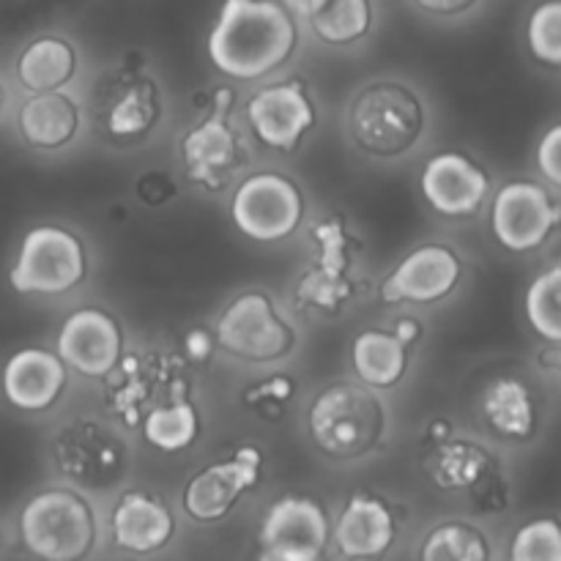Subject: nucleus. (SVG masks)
I'll return each mask as SVG.
<instances>
[{
    "instance_id": "1",
    "label": "nucleus",
    "mask_w": 561,
    "mask_h": 561,
    "mask_svg": "<svg viewBox=\"0 0 561 561\" xmlns=\"http://www.w3.org/2000/svg\"><path fill=\"white\" fill-rule=\"evenodd\" d=\"M206 49L219 75L263 80L294 58L299 25L277 0H225Z\"/></svg>"
},
{
    "instance_id": "2",
    "label": "nucleus",
    "mask_w": 561,
    "mask_h": 561,
    "mask_svg": "<svg viewBox=\"0 0 561 561\" xmlns=\"http://www.w3.org/2000/svg\"><path fill=\"white\" fill-rule=\"evenodd\" d=\"M392 416L378 389L367 383L337 381L312 398L307 433L321 455L337 463H356L387 444Z\"/></svg>"
},
{
    "instance_id": "3",
    "label": "nucleus",
    "mask_w": 561,
    "mask_h": 561,
    "mask_svg": "<svg viewBox=\"0 0 561 561\" xmlns=\"http://www.w3.org/2000/svg\"><path fill=\"white\" fill-rule=\"evenodd\" d=\"M427 131V104L414 85L381 77L359 88L348 107V135L359 151L376 159H400Z\"/></svg>"
},
{
    "instance_id": "4",
    "label": "nucleus",
    "mask_w": 561,
    "mask_h": 561,
    "mask_svg": "<svg viewBox=\"0 0 561 561\" xmlns=\"http://www.w3.org/2000/svg\"><path fill=\"white\" fill-rule=\"evenodd\" d=\"M20 537L38 559H82L96 546V513L82 493L69 488L42 491L22 507Z\"/></svg>"
},
{
    "instance_id": "5",
    "label": "nucleus",
    "mask_w": 561,
    "mask_h": 561,
    "mask_svg": "<svg viewBox=\"0 0 561 561\" xmlns=\"http://www.w3.org/2000/svg\"><path fill=\"white\" fill-rule=\"evenodd\" d=\"M316 261L296 283V301L307 312L334 318L356 299V241L340 217H321L310 228Z\"/></svg>"
},
{
    "instance_id": "6",
    "label": "nucleus",
    "mask_w": 561,
    "mask_h": 561,
    "mask_svg": "<svg viewBox=\"0 0 561 561\" xmlns=\"http://www.w3.org/2000/svg\"><path fill=\"white\" fill-rule=\"evenodd\" d=\"M214 340L225 354L241 362H279L296 348L299 334L263 290L236 296L214 327Z\"/></svg>"
},
{
    "instance_id": "7",
    "label": "nucleus",
    "mask_w": 561,
    "mask_h": 561,
    "mask_svg": "<svg viewBox=\"0 0 561 561\" xmlns=\"http://www.w3.org/2000/svg\"><path fill=\"white\" fill-rule=\"evenodd\" d=\"M88 274L85 244L58 225H38L22 239L9 283L16 294L60 296L75 290Z\"/></svg>"
},
{
    "instance_id": "8",
    "label": "nucleus",
    "mask_w": 561,
    "mask_h": 561,
    "mask_svg": "<svg viewBox=\"0 0 561 561\" xmlns=\"http://www.w3.org/2000/svg\"><path fill=\"white\" fill-rule=\"evenodd\" d=\"M236 102L233 88L219 85L211 96V107L181 137L179 153L184 173L201 190L219 192L228 186L236 170L244 164V142L230 121V107Z\"/></svg>"
},
{
    "instance_id": "9",
    "label": "nucleus",
    "mask_w": 561,
    "mask_h": 561,
    "mask_svg": "<svg viewBox=\"0 0 561 561\" xmlns=\"http://www.w3.org/2000/svg\"><path fill=\"white\" fill-rule=\"evenodd\" d=\"M230 219L247 239L274 244L294 236L305 222V195L283 173H252L230 197Z\"/></svg>"
},
{
    "instance_id": "10",
    "label": "nucleus",
    "mask_w": 561,
    "mask_h": 561,
    "mask_svg": "<svg viewBox=\"0 0 561 561\" xmlns=\"http://www.w3.org/2000/svg\"><path fill=\"white\" fill-rule=\"evenodd\" d=\"M261 480L263 449L241 444L228 458L203 466L184 485L181 504L195 524H219L239 507L252 488L261 485Z\"/></svg>"
},
{
    "instance_id": "11",
    "label": "nucleus",
    "mask_w": 561,
    "mask_h": 561,
    "mask_svg": "<svg viewBox=\"0 0 561 561\" xmlns=\"http://www.w3.org/2000/svg\"><path fill=\"white\" fill-rule=\"evenodd\" d=\"M332 526L329 515L316 499L283 496L263 515L257 542L263 559L277 561H316L327 553Z\"/></svg>"
},
{
    "instance_id": "12",
    "label": "nucleus",
    "mask_w": 561,
    "mask_h": 561,
    "mask_svg": "<svg viewBox=\"0 0 561 561\" xmlns=\"http://www.w3.org/2000/svg\"><path fill=\"white\" fill-rule=\"evenodd\" d=\"M244 113L252 135L266 148L283 153L296 151L318 124V107L301 80L257 88L247 102Z\"/></svg>"
},
{
    "instance_id": "13",
    "label": "nucleus",
    "mask_w": 561,
    "mask_h": 561,
    "mask_svg": "<svg viewBox=\"0 0 561 561\" xmlns=\"http://www.w3.org/2000/svg\"><path fill=\"white\" fill-rule=\"evenodd\" d=\"M107 405L113 416H118L126 427L140 425L142 416L153 409V405L164 403L159 394H179L184 389H173L184 383L181 378L179 362L168 359L162 354H124L113 373L107 376Z\"/></svg>"
},
{
    "instance_id": "14",
    "label": "nucleus",
    "mask_w": 561,
    "mask_h": 561,
    "mask_svg": "<svg viewBox=\"0 0 561 561\" xmlns=\"http://www.w3.org/2000/svg\"><path fill=\"white\" fill-rule=\"evenodd\" d=\"M55 354L82 378H107L124 359V329L99 307L75 310L60 327Z\"/></svg>"
},
{
    "instance_id": "15",
    "label": "nucleus",
    "mask_w": 561,
    "mask_h": 561,
    "mask_svg": "<svg viewBox=\"0 0 561 561\" xmlns=\"http://www.w3.org/2000/svg\"><path fill=\"white\" fill-rule=\"evenodd\" d=\"M463 279V263L447 244H422L411 250L381 283L387 305H436Z\"/></svg>"
},
{
    "instance_id": "16",
    "label": "nucleus",
    "mask_w": 561,
    "mask_h": 561,
    "mask_svg": "<svg viewBox=\"0 0 561 561\" xmlns=\"http://www.w3.org/2000/svg\"><path fill=\"white\" fill-rule=\"evenodd\" d=\"M559 211L542 186L529 181H513L502 186L493 201L491 225L499 244L510 252H529L548 239Z\"/></svg>"
},
{
    "instance_id": "17",
    "label": "nucleus",
    "mask_w": 561,
    "mask_h": 561,
    "mask_svg": "<svg viewBox=\"0 0 561 561\" xmlns=\"http://www.w3.org/2000/svg\"><path fill=\"white\" fill-rule=\"evenodd\" d=\"M55 460L77 485L102 488L121 477L126 449L107 427L96 422H75L55 438Z\"/></svg>"
},
{
    "instance_id": "18",
    "label": "nucleus",
    "mask_w": 561,
    "mask_h": 561,
    "mask_svg": "<svg viewBox=\"0 0 561 561\" xmlns=\"http://www.w3.org/2000/svg\"><path fill=\"white\" fill-rule=\"evenodd\" d=\"M422 197L442 217H469L485 203L491 181L485 170L458 151H438L420 175Z\"/></svg>"
},
{
    "instance_id": "19",
    "label": "nucleus",
    "mask_w": 561,
    "mask_h": 561,
    "mask_svg": "<svg viewBox=\"0 0 561 561\" xmlns=\"http://www.w3.org/2000/svg\"><path fill=\"white\" fill-rule=\"evenodd\" d=\"M69 367L58 354L44 348H22L5 362L3 394L20 411H47L64 398Z\"/></svg>"
},
{
    "instance_id": "20",
    "label": "nucleus",
    "mask_w": 561,
    "mask_h": 561,
    "mask_svg": "<svg viewBox=\"0 0 561 561\" xmlns=\"http://www.w3.org/2000/svg\"><path fill=\"white\" fill-rule=\"evenodd\" d=\"M398 540V518L383 499L354 493L334 524V546L348 559L383 557Z\"/></svg>"
},
{
    "instance_id": "21",
    "label": "nucleus",
    "mask_w": 561,
    "mask_h": 561,
    "mask_svg": "<svg viewBox=\"0 0 561 561\" xmlns=\"http://www.w3.org/2000/svg\"><path fill=\"white\" fill-rule=\"evenodd\" d=\"M173 513L157 496L142 491H126L110 513V537L113 546L126 553L148 557L173 540Z\"/></svg>"
},
{
    "instance_id": "22",
    "label": "nucleus",
    "mask_w": 561,
    "mask_h": 561,
    "mask_svg": "<svg viewBox=\"0 0 561 561\" xmlns=\"http://www.w3.org/2000/svg\"><path fill=\"white\" fill-rule=\"evenodd\" d=\"M164 102L162 91L151 77H129L110 96L102 115V131L115 146H137L157 131L162 124Z\"/></svg>"
},
{
    "instance_id": "23",
    "label": "nucleus",
    "mask_w": 561,
    "mask_h": 561,
    "mask_svg": "<svg viewBox=\"0 0 561 561\" xmlns=\"http://www.w3.org/2000/svg\"><path fill=\"white\" fill-rule=\"evenodd\" d=\"M22 140L38 151H58L77 140L82 129V110L75 93L66 88L33 93L20 107Z\"/></svg>"
},
{
    "instance_id": "24",
    "label": "nucleus",
    "mask_w": 561,
    "mask_h": 561,
    "mask_svg": "<svg viewBox=\"0 0 561 561\" xmlns=\"http://www.w3.org/2000/svg\"><path fill=\"white\" fill-rule=\"evenodd\" d=\"M411 365V345L400 343L389 329H365L351 343V370L356 381L373 389H394Z\"/></svg>"
},
{
    "instance_id": "25",
    "label": "nucleus",
    "mask_w": 561,
    "mask_h": 561,
    "mask_svg": "<svg viewBox=\"0 0 561 561\" xmlns=\"http://www.w3.org/2000/svg\"><path fill=\"white\" fill-rule=\"evenodd\" d=\"M77 66H80V55L69 38L38 36L22 49L20 60H16V77H20L22 88H27L31 93L55 91L75 80Z\"/></svg>"
},
{
    "instance_id": "26",
    "label": "nucleus",
    "mask_w": 561,
    "mask_h": 561,
    "mask_svg": "<svg viewBox=\"0 0 561 561\" xmlns=\"http://www.w3.org/2000/svg\"><path fill=\"white\" fill-rule=\"evenodd\" d=\"M488 466L485 449L463 438L449 436L427 447L425 469L438 491H471L488 474Z\"/></svg>"
},
{
    "instance_id": "27",
    "label": "nucleus",
    "mask_w": 561,
    "mask_h": 561,
    "mask_svg": "<svg viewBox=\"0 0 561 561\" xmlns=\"http://www.w3.org/2000/svg\"><path fill=\"white\" fill-rule=\"evenodd\" d=\"M142 438L148 447L159 449V453H184L201 436V414H197L195 403L184 394L164 400V403L153 405L140 422Z\"/></svg>"
},
{
    "instance_id": "28",
    "label": "nucleus",
    "mask_w": 561,
    "mask_h": 561,
    "mask_svg": "<svg viewBox=\"0 0 561 561\" xmlns=\"http://www.w3.org/2000/svg\"><path fill=\"white\" fill-rule=\"evenodd\" d=\"M482 416L496 433L510 438L529 436L535 427V403L529 389L515 378H499L482 392Z\"/></svg>"
},
{
    "instance_id": "29",
    "label": "nucleus",
    "mask_w": 561,
    "mask_h": 561,
    "mask_svg": "<svg viewBox=\"0 0 561 561\" xmlns=\"http://www.w3.org/2000/svg\"><path fill=\"white\" fill-rule=\"evenodd\" d=\"M307 22L323 44L351 47L370 33L373 3L370 0H323L321 9Z\"/></svg>"
},
{
    "instance_id": "30",
    "label": "nucleus",
    "mask_w": 561,
    "mask_h": 561,
    "mask_svg": "<svg viewBox=\"0 0 561 561\" xmlns=\"http://www.w3.org/2000/svg\"><path fill=\"white\" fill-rule=\"evenodd\" d=\"M422 561H485L491 559V548H488L482 531L474 526L460 524V520H449V524L436 526L425 535L420 548Z\"/></svg>"
},
{
    "instance_id": "31",
    "label": "nucleus",
    "mask_w": 561,
    "mask_h": 561,
    "mask_svg": "<svg viewBox=\"0 0 561 561\" xmlns=\"http://www.w3.org/2000/svg\"><path fill=\"white\" fill-rule=\"evenodd\" d=\"M526 318L537 334L561 343V261L526 290Z\"/></svg>"
},
{
    "instance_id": "32",
    "label": "nucleus",
    "mask_w": 561,
    "mask_h": 561,
    "mask_svg": "<svg viewBox=\"0 0 561 561\" xmlns=\"http://www.w3.org/2000/svg\"><path fill=\"white\" fill-rule=\"evenodd\" d=\"M296 394L294 378L285 376V373H277V376L261 378V381L250 383L241 394V403H244L247 411H252L261 420H279L288 411L290 400Z\"/></svg>"
},
{
    "instance_id": "33",
    "label": "nucleus",
    "mask_w": 561,
    "mask_h": 561,
    "mask_svg": "<svg viewBox=\"0 0 561 561\" xmlns=\"http://www.w3.org/2000/svg\"><path fill=\"white\" fill-rule=\"evenodd\" d=\"M513 561H561V526L557 520H535L515 535Z\"/></svg>"
},
{
    "instance_id": "34",
    "label": "nucleus",
    "mask_w": 561,
    "mask_h": 561,
    "mask_svg": "<svg viewBox=\"0 0 561 561\" xmlns=\"http://www.w3.org/2000/svg\"><path fill=\"white\" fill-rule=\"evenodd\" d=\"M529 47L542 64H561V0H548L531 14Z\"/></svg>"
},
{
    "instance_id": "35",
    "label": "nucleus",
    "mask_w": 561,
    "mask_h": 561,
    "mask_svg": "<svg viewBox=\"0 0 561 561\" xmlns=\"http://www.w3.org/2000/svg\"><path fill=\"white\" fill-rule=\"evenodd\" d=\"M537 164H540L542 175L553 184L561 186V124L546 131L537 148Z\"/></svg>"
},
{
    "instance_id": "36",
    "label": "nucleus",
    "mask_w": 561,
    "mask_h": 561,
    "mask_svg": "<svg viewBox=\"0 0 561 561\" xmlns=\"http://www.w3.org/2000/svg\"><path fill=\"white\" fill-rule=\"evenodd\" d=\"M184 348H186V359L190 362H208L211 359L214 348H217V340L208 329H192L190 334L184 337Z\"/></svg>"
},
{
    "instance_id": "37",
    "label": "nucleus",
    "mask_w": 561,
    "mask_h": 561,
    "mask_svg": "<svg viewBox=\"0 0 561 561\" xmlns=\"http://www.w3.org/2000/svg\"><path fill=\"white\" fill-rule=\"evenodd\" d=\"M416 9H422L425 14H436V16H455L463 14L466 9L477 3V0H411Z\"/></svg>"
},
{
    "instance_id": "38",
    "label": "nucleus",
    "mask_w": 561,
    "mask_h": 561,
    "mask_svg": "<svg viewBox=\"0 0 561 561\" xmlns=\"http://www.w3.org/2000/svg\"><path fill=\"white\" fill-rule=\"evenodd\" d=\"M392 334L400 340V343L414 348V345L422 340V334H425V329H422L420 318H400V321L392 327Z\"/></svg>"
},
{
    "instance_id": "39",
    "label": "nucleus",
    "mask_w": 561,
    "mask_h": 561,
    "mask_svg": "<svg viewBox=\"0 0 561 561\" xmlns=\"http://www.w3.org/2000/svg\"><path fill=\"white\" fill-rule=\"evenodd\" d=\"M449 436H453V425H449L444 416H436V420L427 422V427H425V447L444 442V438H449Z\"/></svg>"
},
{
    "instance_id": "40",
    "label": "nucleus",
    "mask_w": 561,
    "mask_h": 561,
    "mask_svg": "<svg viewBox=\"0 0 561 561\" xmlns=\"http://www.w3.org/2000/svg\"><path fill=\"white\" fill-rule=\"evenodd\" d=\"M285 9L294 16H301V20H310L318 9L323 5V0H283Z\"/></svg>"
},
{
    "instance_id": "41",
    "label": "nucleus",
    "mask_w": 561,
    "mask_h": 561,
    "mask_svg": "<svg viewBox=\"0 0 561 561\" xmlns=\"http://www.w3.org/2000/svg\"><path fill=\"white\" fill-rule=\"evenodd\" d=\"M0 102H3V93H0Z\"/></svg>"
},
{
    "instance_id": "42",
    "label": "nucleus",
    "mask_w": 561,
    "mask_h": 561,
    "mask_svg": "<svg viewBox=\"0 0 561 561\" xmlns=\"http://www.w3.org/2000/svg\"><path fill=\"white\" fill-rule=\"evenodd\" d=\"M559 365H561V354H559Z\"/></svg>"
}]
</instances>
